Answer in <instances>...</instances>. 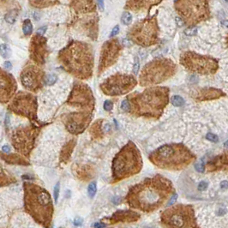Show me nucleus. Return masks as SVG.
<instances>
[{
    "label": "nucleus",
    "mask_w": 228,
    "mask_h": 228,
    "mask_svg": "<svg viewBox=\"0 0 228 228\" xmlns=\"http://www.w3.org/2000/svg\"><path fill=\"white\" fill-rule=\"evenodd\" d=\"M17 16V13L16 10H13V11H10L9 13H7V15H5V21L10 24L14 23L15 21H16V18Z\"/></svg>",
    "instance_id": "f704fd0d"
},
{
    "label": "nucleus",
    "mask_w": 228,
    "mask_h": 228,
    "mask_svg": "<svg viewBox=\"0 0 228 228\" xmlns=\"http://www.w3.org/2000/svg\"><path fill=\"white\" fill-rule=\"evenodd\" d=\"M97 192V183L96 182H92L88 187V194L90 198H93Z\"/></svg>",
    "instance_id": "72a5a7b5"
},
{
    "label": "nucleus",
    "mask_w": 228,
    "mask_h": 228,
    "mask_svg": "<svg viewBox=\"0 0 228 228\" xmlns=\"http://www.w3.org/2000/svg\"><path fill=\"white\" fill-rule=\"evenodd\" d=\"M160 28L156 15L142 19L133 24L127 32V38L134 44L149 47L159 41Z\"/></svg>",
    "instance_id": "6e6552de"
},
{
    "label": "nucleus",
    "mask_w": 228,
    "mask_h": 228,
    "mask_svg": "<svg viewBox=\"0 0 228 228\" xmlns=\"http://www.w3.org/2000/svg\"><path fill=\"white\" fill-rule=\"evenodd\" d=\"M104 109L107 112H111L113 108V103L111 101H106L104 103Z\"/></svg>",
    "instance_id": "ea45409f"
},
{
    "label": "nucleus",
    "mask_w": 228,
    "mask_h": 228,
    "mask_svg": "<svg viewBox=\"0 0 228 228\" xmlns=\"http://www.w3.org/2000/svg\"><path fill=\"white\" fill-rule=\"evenodd\" d=\"M143 167L141 152L136 145L129 142L114 156L112 164V180L117 183L139 173Z\"/></svg>",
    "instance_id": "423d86ee"
},
{
    "label": "nucleus",
    "mask_w": 228,
    "mask_h": 228,
    "mask_svg": "<svg viewBox=\"0 0 228 228\" xmlns=\"http://www.w3.org/2000/svg\"><path fill=\"white\" fill-rule=\"evenodd\" d=\"M2 160L9 164L13 165H20V166H28L29 162L22 155L18 154H4L2 153L1 154Z\"/></svg>",
    "instance_id": "393cba45"
},
{
    "label": "nucleus",
    "mask_w": 228,
    "mask_h": 228,
    "mask_svg": "<svg viewBox=\"0 0 228 228\" xmlns=\"http://www.w3.org/2000/svg\"><path fill=\"white\" fill-rule=\"evenodd\" d=\"M206 138H207L208 141L212 142H217L219 141V137H218L216 135L213 134V133H208V134L206 135Z\"/></svg>",
    "instance_id": "58836bf2"
},
{
    "label": "nucleus",
    "mask_w": 228,
    "mask_h": 228,
    "mask_svg": "<svg viewBox=\"0 0 228 228\" xmlns=\"http://www.w3.org/2000/svg\"><path fill=\"white\" fill-rule=\"evenodd\" d=\"M59 190H60V183L57 182V183H56V185L54 186V190H53V196H54V202H55V203H57V200H58Z\"/></svg>",
    "instance_id": "4c0bfd02"
},
{
    "label": "nucleus",
    "mask_w": 228,
    "mask_h": 228,
    "mask_svg": "<svg viewBox=\"0 0 228 228\" xmlns=\"http://www.w3.org/2000/svg\"><path fill=\"white\" fill-rule=\"evenodd\" d=\"M92 113L88 112H73L66 114L63 117V122L66 130L71 134H81L89 125L92 120Z\"/></svg>",
    "instance_id": "a211bd4d"
},
{
    "label": "nucleus",
    "mask_w": 228,
    "mask_h": 228,
    "mask_svg": "<svg viewBox=\"0 0 228 228\" xmlns=\"http://www.w3.org/2000/svg\"><path fill=\"white\" fill-rule=\"evenodd\" d=\"M4 65H5V67H6V68H8V69H9V68H10V67H11V63H10V62H9V61H6V62L4 63Z\"/></svg>",
    "instance_id": "6e6d98bb"
},
{
    "label": "nucleus",
    "mask_w": 228,
    "mask_h": 228,
    "mask_svg": "<svg viewBox=\"0 0 228 228\" xmlns=\"http://www.w3.org/2000/svg\"><path fill=\"white\" fill-rule=\"evenodd\" d=\"M169 88L153 86L141 93H133L127 97L130 103L129 113L136 117L159 118L169 103Z\"/></svg>",
    "instance_id": "7ed1b4c3"
},
{
    "label": "nucleus",
    "mask_w": 228,
    "mask_h": 228,
    "mask_svg": "<svg viewBox=\"0 0 228 228\" xmlns=\"http://www.w3.org/2000/svg\"><path fill=\"white\" fill-rule=\"evenodd\" d=\"M28 52L29 58L34 63L40 67L44 65L49 55L47 38L39 34H35L34 36H32L29 43Z\"/></svg>",
    "instance_id": "6ab92c4d"
},
{
    "label": "nucleus",
    "mask_w": 228,
    "mask_h": 228,
    "mask_svg": "<svg viewBox=\"0 0 228 228\" xmlns=\"http://www.w3.org/2000/svg\"><path fill=\"white\" fill-rule=\"evenodd\" d=\"M138 69H139V62H138V59H136V62L134 65V69H133V73L135 75H136L138 73Z\"/></svg>",
    "instance_id": "09e8293b"
},
{
    "label": "nucleus",
    "mask_w": 228,
    "mask_h": 228,
    "mask_svg": "<svg viewBox=\"0 0 228 228\" xmlns=\"http://www.w3.org/2000/svg\"><path fill=\"white\" fill-rule=\"evenodd\" d=\"M208 183L205 181H202L199 183L198 184V190L200 191H204L208 189Z\"/></svg>",
    "instance_id": "37998d69"
},
{
    "label": "nucleus",
    "mask_w": 228,
    "mask_h": 228,
    "mask_svg": "<svg viewBox=\"0 0 228 228\" xmlns=\"http://www.w3.org/2000/svg\"><path fill=\"white\" fill-rule=\"evenodd\" d=\"M76 146V140H70L68 142L63 148H62L61 151V155H60V161L63 162H68L69 161V158L72 154V152L75 148Z\"/></svg>",
    "instance_id": "a878e982"
},
{
    "label": "nucleus",
    "mask_w": 228,
    "mask_h": 228,
    "mask_svg": "<svg viewBox=\"0 0 228 228\" xmlns=\"http://www.w3.org/2000/svg\"><path fill=\"white\" fill-rule=\"evenodd\" d=\"M180 63L188 70L201 75H210L216 71V60L192 52L183 53L180 57Z\"/></svg>",
    "instance_id": "4468645a"
},
{
    "label": "nucleus",
    "mask_w": 228,
    "mask_h": 228,
    "mask_svg": "<svg viewBox=\"0 0 228 228\" xmlns=\"http://www.w3.org/2000/svg\"><path fill=\"white\" fill-rule=\"evenodd\" d=\"M17 83L15 77L1 69L0 75V101L2 104L9 102L16 95Z\"/></svg>",
    "instance_id": "aec40b11"
},
{
    "label": "nucleus",
    "mask_w": 228,
    "mask_h": 228,
    "mask_svg": "<svg viewBox=\"0 0 228 228\" xmlns=\"http://www.w3.org/2000/svg\"><path fill=\"white\" fill-rule=\"evenodd\" d=\"M45 78V72L40 66L32 63L26 64L20 74L22 87L32 93H37L43 88Z\"/></svg>",
    "instance_id": "dca6fc26"
},
{
    "label": "nucleus",
    "mask_w": 228,
    "mask_h": 228,
    "mask_svg": "<svg viewBox=\"0 0 228 228\" xmlns=\"http://www.w3.org/2000/svg\"><path fill=\"white\" fill-rule=\"evenodd\" d=\"M224 146H225L227 148H228V140L227 141V142H225V143H224Z\"/></svg>",
    "instance_id": "4d7b16f0"
},
{
    "label": "nucleus",
    "mask_w": 228,
    "mask_h": 228,
    "mask_svg": "<svg viewBox=\"0 0 228 228\" xmlns=\"http://www.w3.org/2000/svg\"><path fill=\"white\" fill-rule=\"evenodd\" d=\"M195 168H196V170L198 171V172H201V173L204 172L205 170H206V167H205V164H204L203 161L201 160L200 161H198L195 165Z\"/></svg>",
    "instance_id": "e433bc0d"
},
{
    "label": "nucleus",
    "mask_w": 228,
    "mask_h": 228,
    "mask_svg": "<svg viewBox=\"0 0 228 228\" xmlns=\"http://www.w3.org/2000/svg\"><path fill=\"white\" fill-rule=\"evenodd\" d=\"M37 108L38 104L36 97L33 94L25 91L18 92L8 106L9 111L27 117L33 122L37 121Z\"/></svg>",
    "instance_id": "f8f14e48"
},
{
    "label": "nucleus",
    "mask_w": 228,
    "mask_h": 228,
    "mask_svg": "<svg viewBox=\"0 0 228 228\" xmlns=\"http://www.w3.org/2000/svg\"><path fill=\"white\" fill-rule=\"evenodd\" d=\"M149 161L157 167L168 171H180L188 167L196 155L182 143L163 145L149 154Z\"/></svg>",
    "instance_id": "39448f33"
},
{
    "label": "nucleus",
    "mask_w": 228,
    "mask_h": 228,
    "mask_svg": "<svg viewBox=\"0 0 228 228\" xmlns=\"http://www.w3.org/2000/svg\"><path fill=\"white\" fill-rule=\"evenodd\" d=\"M10 53H11V51H10V48L8 45L6 44H2L1 45V54H2V57H4V58H7L10 56Z\"/></svg>",
    "instance_id": "c9c22d12"
},
{
    "label": "nucleus",
    "mask_w": 228,
    "mask_h": 228,
    "mask_svg": "<svg viewBox=\"0 0 228 228\" xmlns=\"http://www.w3.org/2000/svg\"><path fill=\"white\" fill-rule=\"evenodd\" d=\"M222 93L220 90L217 89H207V90H202L197 99L199 101H206V100H212V99H216L221 96Z\"/></svg>",
    "instance_id": "bb28decb"
},
{
    "label": "nucleus",
    "mask_w": 228,
    "mask_h": 228,
    "mask_svg": "<svg viewBox=\"0 0 228 228\" xmlns=\"http://www.w3.org/2000/svg\"><path fill=\"white\" fill-rule=\"evenodd\" d=\"M184 33L187 35H194L197 33V28L196 27H190L184 31Z\"/></svg>",
    "instance_id": "a19ab883"
},
{
    "label": "nucleus",
    "mask_w": 228,
    "mask_h": 228,
    "mask_svg": "<svg viewBox=\"0 0 228 228\" xmlns=\"http://www.w3.org/2000/svg\"><path fill=\"white\" fill-rule=\"evenodd\" d=\"M2 152L4 153V154H9L10 152V148L7 145H4L3 148H2Z\"/></svg>",
    "instance_id": "8fccbe9b"
},
{
    "label": "nucleus",
    "mask_w": 228,
    "mask_h": 228,
    "mask_svg": "<svg viewBox=\"0 0 228 228\" xmlns=\"http://www.w3.org/2000/svg\"><path fill=\"white\" fill-rule=\"evenodd\" d=\"M46 31H47V27H42V28H39L38 30H37V33L36 34H45L46 33Z\"/></svg>",
    "instance_id": "3c124183"
},
{
    "label": "nucleus",
    "mask_w": 228,
    "mask_h": 228,
    "mask_svg": "<svg viewBox=\"0 0 228 228\" xmlns=\"http://www.w3.org/2000/svg\"><path fill=\"white\" fill-rule=\"evenodd\" d=\"M22 178L25 179V180H31V179L34 178V177L33 176H29V175H23L22 176Z\"/></svg>",
    "instance_id": "5fc2aeb1"
},
{
    "label": "nucleus",
    "mask_w": 228,
    "mask_h": 228,
    "mask_svg": "<svg viewBox=\"0 0 228 228\" xmlns=\"http://www.w3.org/2000/svg\"><path fill=\"white\" fill-rule=\"evenodd\" d=\"M99 8L101 10H104V0H97Z\"/></svg>",
    "instance_id": "864d4df0"
},
{
    "label": "nucleus",
    "mask_w": 228,
    "mask_h": 228,
    "mask_svg": "<svg viewBox=\"0 0 228 228\" xmlns=\"http://www.w3.org/2000/svg\"><path fill=\"white\" fill-rule=\"evenodd\" d=\"M72 10L78 15L96 14V0H69Z\"/></svg>",
    "instance_id": "412c9836"
},
{
    "label": "nucleus",
    "mask_w": 228,
    "mask_h": 228,
    "mask_svg": "<svg viewBox=\"0 0 228 228\" xmlns=\"http://www.w3.org/2000/svg\"><path fill=\"white\" fill-rule=\"evenodd\" d=\"M123 51V47L117 39L107 40L101 47L98 64V76L105 72L108 68L117 63Z\"/></svg>",
    "instance_id": "f3484780"
},
{
    "label": "nucleus",
    "mask_w": 228,
    "mask_h": 228,
    "mask_svg": "<svg viewBox=\"0 0 228 228\" xmlns=\"http://www.w3.org/2000/svg\"><path fill=\"white\" fill-rule=\"evenodd\" d=\"M221 189H223V190H225V189H228V182L227 181H226V180H224V181H222L221 183Z\"/></svg>",
    "instance_id": "603ef678"
},
{
    "label": "nucleus",
    "mask_w": 228,
    "mask_h": 228,
    "mask_svg": "<svg viewBox=\"0 0 228 228\" xmlns=\"http://www.w3.org/2000/svg\"><path fill=\"white\" fill-rule=\"evenodd\" d=\"M174 193L173 184L168 178L155 175L133 185L125 197L128 205L144 213L161 208Z\"/></svg>",
    "instance_id": "f257e3e1"
},
{
    "label": "nucleus",
    "mask_w": 228,
    "mask_h": 228,
    "mask_svg": "<svg viewBox=\"0 0 228 228\" xmlns=\"http://www.w3.org/2000/svg\"><path fill=\"white\" fill-rule=\"evenodd\" d=\"M25 212L39 225L50 228L53 223L54 208L49 192L43 187L29 183H23Z\"/></svg>",
    "instance_id": "20e7f679"
},
{
    "label": "nucleus",
    "mask_w": 228,
    "mask_h": 228,
    "mask_svg": "<svg viewBox=\"0 0 228 228\" xmlns=\"http://www.w3.org/2000/svg\"><path fill=\"white\" fill-rule=\"evenodd\" d=\"M177 66L169 58H157L146 63L139 76V84L142 87H153L172 77Z\"/></svg>",
    "instance_id": "0eeeda50"
},
{
    "label": "nucleus",
    "mask_w": 228,
    "mask_h": 228,
    "mask_svg": "<svg viewBox=\"0 0 228 228\" xmlns=\"http://www.w3.org/2000/svg\"><path fill=\"white\" fill-rule=\"evenodd\" d=\"M102 123H103V120L99 119L90 127L89 131H90V134L94 139H100V138L103 137Z\"/></svg>",
    "instance_id": "c85d7f7f"
},
{
    "label": "nucleus",
    "mask_w": 228,
    "mask_h": 228,
    "mask_svg": "<svg viewBox=\"0 0 228 228\" xmlns=\"http://www.w3.org/2000/svg\"><path fill=\"white\" fill-rule=\"evenodd\" d=\"M106 227H107V225L105 223H102V222H96L94 224V228H105Z\"/></svg>",
    "instance_id": "de8ad7c7"
},
{
    "label": "nucleus",
    "mask_w": 228,
    "mask_h": 228,
    "mask_svg": "<svg viewBox=\"0 0 228 228\" xmlns=\"http://www.w3.org/2000/svg\"><path fill=\"white\" fill-rule=\"evenodd\" d=\"M121 109H122L123 112H127V113H129V111H130V103H129V101H127V99L124 100V101L122 102V104H121Z\"/></svg>",
    "instance_id": "79ce46f5"
},
{
    "label": "nucleus",
    "mask_w": 228,
    "mask_h": 228,
    "mask_svg": "<svg viewBox=\"0 0 228 228\" xmlns=\"http://www.w3.org/2000/svg\"><path fill=\"white\" fill-rule=\"evenodd\" d=\"M174 6L183 22L187 25L205 21L209 15L208 0H176Z\"/></svg>",
    "instance_id": "9d476101"
},
{
    "label": "nucleus",
    "mask_w": 228,
    "mask_h": 228,
    "mask_svg": "<svg viewBox=\"0 0 228 228\" xmlns=\"http://www.w3.org/2000/svg\"><path fill=\"white\" fill-rule=\"evenodd\" d=\"M82 224V219L80 217H76L74 220V225L76 227H80Z\"/></svg>",
    "instance_id": "a18cd8bd"
},
{
    "label": "nucleus",
    "mask_w": 228,
    "mask_h": 228,
    "mask_svg": "<svg viewBox=\"0 0 228 228\" xmlns=\"http://www.w3.org/2000/svg\"><path fill=\"white\" fill-rule=\"evenodd\" d=\"M57 60L63 69L79 80L93 76L94 58L92 47L79 40L70 41L59 51Z\"/></svg>",
    "instance_id": "f03ea898"
},
{
    "label": "nucleus",
    "mask_w": 228,
    "mask_h": 228,
    "mask_svg": "<svg viewBox=\"0 0 228 228\" xmlns=\"http://www.w3.org/2000/svg\"><path fill=\"white\" fill-rule=\"evenodd\" d=\"M225 1H226V2H228V0H225Z\"/></svg>",
    "instance_id": "bf43d9fd"
},
{
    "label": "nucleus",
    "mask_w": 228,
    "mask_h": 228,
    "mask_svg": "<svg viewBox=\"0 0 228 228\" xmlns=\"http://www.w3.org/2000/svg\"><path fill=\"white\" fill-rule=\"evenodd\" d=\"M59 228H63V227H59Z\"/></svg>",
    "instance_id": "052dcab7"
},
{
    "label": "nucleus",
    "mask_w": 228,
    "mask_h": 228,
    "mask_svg": "<svg viewBox=\"0 0 228 228\" xmlns=\"http://www.w3.org/2000/svg\"><path fill=\"white\" fill-rule=\"evenodd\" d=\"M121 21L122 23L124 25H130V22H132V15L131 13H130V11H126L123 14L122 17H121Z\"/></svg>",
    "instance_id": "473e14b6"
},
{
    "label": "nucleus",
    "mask_w": 228,
    "mask_h": 228,
    "mask_svg": "<svg viewBox=\"0 0 228 228\" xmlns=\"http://www.w3.org/2000/svg\"><path fill=\"white\" fill-rule=\"evenodd\" d=\"M171 102L174 107H182L184 104V100L179 95H173L171 98Z\"/></svg>",
    "instance_id": "7c9ffc66"
},
{
    "label": "nucleus",
    "mask_w": 228,
    "mask_h": 228,
    "mask_svg": "<svg viewBox=\"0 0 228 228\" xmlns=\"http://www.w3.org/2000/svg\"><path fill=\"white\" fill-rule=\"evenodd\" d=\"M66 104L77 108L81 112L93 113L95 107V99L89 86L83 82H76L67 99Z\"/></svg>",
    "instance_id": "ddd939ff"
},
{
    "label": "nucleus",
    "mask_w": 228,
    "mask_h": 228,
    "mask_svg": "<svg viewBox=\"0 0 228 228\" xmlns=\"http://www.w3.org/2000/svg\"><path fill=\"white\" fill-rule=\"evenodd\" d=\"M161 219L164 228H201L193 206L189 204L171 206L162 213Z\"/></svg>",
    "instance_id": "1a4fd4ad"
},
{
    "label": "nucleus",
    "mask_w": 228,
    "mask_h": 228,
    "mask_svg": "<svg viewBox=\"0 0 228 228\" xmlns=\"http://www.w3.org/2000/svg\"><path fill=\"white\" fill-rule=\"evenodd\" d=\"M39 128L34 124L16 128L11 135V142L15 149L23 155H28L34 147Z\"/></svg>",
    "instance_id": "2eb2a0df"
},
{
    "label": "nucleus",
    "mask_w": 228,
    "mask_h": 228,
    "mask_svg": "<svg viewBox=\"0 0 228 228\" xmlns=\"http://www.w3.org/2000/svg\"><path fill=\"white\" fill-rule=\"evenodd\" d=\"M163 0H126L124 9L128 11H148L153 6L158 5Z\"/></svg>",
    "instance_id": "5701e85b"
},
{
    "label": "nucleus",
    "mask_w": 228,
    "mask_h": 228,
    "mask_svg": "<svg viewBox=\"0 0 228 228\" xmlns=\"http://www.w3.org/2000/svg\"><path fill=\"white\" fill-rule=\"evenodd\" d=\"M222 23H223L224 25H226V26H228V21H226V22H223Z\"/></svg>",
    "instance_id": "13d9d810"
},
{
    "label": "nucleus",
    "mask_w": 228,
    "mask_h": 228,
    "mask_svg": "<svg viewBox=\"0 0 228 228\" xmlns=\"http://www.w3.org/2000/svg\"><path fill=\"white\" fill-rule=\"evenodd\" d=\"M57 81V76L55 74H49L47 76H46L45 78V83L47 86H52Z\"/></svg>",
    "instance_id": "2f4dec72"
},
{
    "label": "nucleus",
    "mask_w": 228,
    "mask_h": 228,
    "mask_svg": "<svg viewBox=\"0 0 228 228\" xmlns=\"http://www.w3.org/2000/svg\"><path fill=\"white\" fill-rule=\"evenodd\" d=\"M28 3L33 8L44 9L56 5L59 3V0H28Z\"/></svg>",
    "instance_id": "cd10ccee"
},
{
    "label": "nucleus",
    "mask_w": 228,
    "mask_h": 228,
    "mask_svg": "<svg viewBox=\"0 0 228 228\" xmlns=\"http://www.w3.org/2000/svg\"><path fill=\"white\" fill-rule=\"evenodd\" d=\"M119 33V26L118 25H117V26H115L113 28V29L112 30V32H111V34H110V37L111 38H113V37H114V36H116L117 34Z\"/></svg>",
    "instance_id": "c03bdc74"
},
{
    "label": "nucleus",
    "mask_w": 228,
    "mask_h": 228,
    "mask_svg": "<svg viewBox=\"0 0 228 228\" xmlns=\"http://www.w3.org/2000/svg\"><path fill=\"white\" fill-rule=\"evenodd\" d=\"M140 215L133 210H118L108 219L110 224H115L119 222H136L139 221Z\"/></svg>",
    "instance_id": "b1692460"
},
{
    "label": "nucleus",
    "mask_w": 228,
    "mask_h": 228,
    "mask_svg": "<svg viewBox=\"0 0 228 228\" xmlns=\"http://www.w3.org/2000/svg\"><path fill=\"white\" fill-rule=\"evenodd\" d=\"M137 85L136 77L129 74H115L100 85L101 90L107 96H120L131 92Z\"/></svg>",
    "instance_id": "9b49d317"
},
{
    "label": "nucleus",
    "mask_w": 228,
    "mask_h": 228,
    "mask_svg": "<svg viewBox=\"0 0 228 228\" xmlns=\"http://www.w3.org/2000/svg\"><path fill=\"white\" fill-rule=\"evenodd\" d=\"M22 32H23L24 35H26V36H29L32 34L33 25H32V22L29 19L24 20V22L22 23Z\"/></svg>",
    "instance_id": "c756f323"
},
{
    "label": "nucleus",
    "mask_w": 228,
    "mask_h": 228,
    "mask_svg": "<svg viewBox=\"0 0 228 228\" xmlns=\"http://www.w3.org/2000/svg\"><path fill=\"white\" fill-rule=\"evenodd\" d=\"M177 194H173L172 196H171V199H170V201H169V202H168V206H171V205H172L176 201H177Z\"/></svg>",
    "instance_id": "49530a36"
},
{
    "label": "nucleus",
    "mask_w": 228,
    "mask_h": 228,
    "mask_svg": "<svg viewBox=\"0 0 228 228\" xmlns=\"http://www.w3.org/2000/svg\"><path fill=\"white\" fill-rule=\"evenodd\" d=\"M206 171L208 172H228V151L222 152L205 164Z\"/></svg>",
    "instance_id": "4be33fe9"
}]
</instances>
